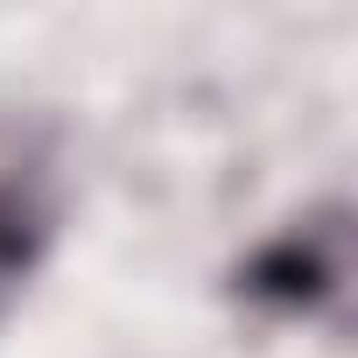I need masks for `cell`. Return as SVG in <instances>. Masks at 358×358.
<instances>
[{
  "label": "cell",
  "instance_id": "7a4b0ae2",
  "mask_svg": "<svg viewBox=\"0 0 358 358\" xmlns=\"http://www.w3.org/2000/svg\"><path fill=\"white\" fill-rule=\"evenodd\" d=\"M239 302L281 323H309L344 295V211L323 204L309 218H288L239 260Z\"/></svg>",
  "mask_w": 358,
  "mask_h": 358
},
{
  "label": "cell",
  "instance_id": "6da1fadb",
  "mask_svg": "<svg viewBox=\"0 0 358 358\" xmlns=\"http://www.w3.org/2000/svg\"><path fill=\"white\" fill-rule=\"evenodd\" d=\"M71 225V134L43 106H0V323Z\"/></svg>",
  "mask_w": 358,
  "mask_h": 358
}]
</instances>
